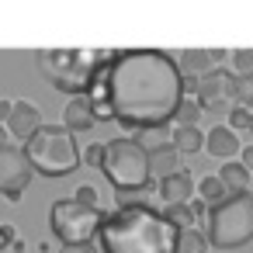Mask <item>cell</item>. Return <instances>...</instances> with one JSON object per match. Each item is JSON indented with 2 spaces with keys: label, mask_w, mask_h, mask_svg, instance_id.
Masks as SVG:
<instances>
[{
  "label": "cell",
  "mask_w": 253,
  "mask_h": 253,
  "mask_svg": "<svg viewBox=\"0 0 253 253\" xmlns=\"http://www.w3.org/2000/svg\"><path fill=\"white\" fill-rule=\"evenodd\" d=\"M205 236L215 250H239L253 239V194H236L208 211Z\"/></svg>",
  "instance_id": "8992f818"
},
{
  "label": "cell",
  "mask_w": 253,
  "mask_h": 253,
  "mask_svg": "<svg viewBox=\"0 0 253 253\" xmlns=\"http://www.w3.org/2000/svg\"><path fill=\"white\" fill-rule=\"evenodd\" d=\"M205 135L208 132H201V128H180V125H173V149L180 156H194V153L205 149Z\"/></svg>",
  "instance_id": "e0dca14e"
},
{
  "label": "cell",
  "mask_w": 253,
  "mask_h": 253,
  "mask_svg": "<svg viewBox=\"0 0 253 253\" xmlns=\"http://www.w3.org/2000/svg\"><path fill=\"white\" fill-rule=\"evenodd\" d=\"M135 142H139L146 153H156V149H163V146H173V128H170V125L142 128V132H135Z\"/></svg>",
  "instance_id": "ac0fdd59"
},
{
  "label": "cell",
  "mask_w": 253,
  "mask_h": 253,
  "mask_svg": "<svg viewBox=\"0 0 253 253\" xmlns=\"http://www.w3.org/2000/svg\"><path fill=\"white\" fill-rule=\"evenodd\" d=\"M236 104L246 108V111H253V73L239 77V84H236Z\"/></svg>",
  "instance_id": "484cf974"
},
{
  "label": "cell",
  "mask_w": 253,
  "mask_h": 253,
  "mask_svg": "<svg viewBox=\"0 0 253 253\" xmlns=\"http://www.w3.org/2000/svg\"><path fill=\"white\" fill-rule=\"evenodd\" d=\"M229 59H232V73L236 77H250L253 73V49H232Z\"/></svg>",
  "instance_id": "cb8c5ba5"
},
{
  "label": "cell",
  "mask_w": 253,
  "mask_h": 253,
  "mask_svg": "<svg viewBox=\"0 0 253 253\" xmlns=\"http://www.w3.org/2000/svg\"><path fill=\"white\" fill-rule=\"evenodd\" d=\"M243 139H246V146H250V142H253V128H250V132H246V135H243Z\"/></svg>",
  "instance_id": "d6a6232c"
},
{
  "label": "cell",
  "mask_w": 253,
  "mask_h": 253,
  "mask_svg": "<svg viewBox=\"0 0 253 253\" xmlns=\"http://www.w3.org/2000/svg\"><path fill=\"white\" fill-rule=\"evenodd\" d=\"M11 253H25V239H14L11 243Z\"/></svg>",
  "instance_id": "1f68e13d"
},
{
  "label": "cell",
  "mask_w": 253,
  "mask_h": 253,
  "mask_svg": "<svg viewBox=\"0 0 253 253\" xmlns=\"http://www.w3.org/2000/svg\"><path fill=\"white\" fill-rule=\"evenodd\" d=\"M84 163H87V167H97V170H101V163H104V146H101V142L87 146V149H84Z\"/></svg>",
  "instance_id": "4316f807"
},
{
  "label": "cell",
  "mask_w": 253,
  "mask_h": 253,
  "mask_svg": "<svg viewBox=\"0 0 253 253\" xmlns=\"http://www.w3.org/2000/svg\"><path fill=\"white\" fill-rule=\"evenodd\" d=\"M115 52L108 49H39L35 66L39 73L70 97H80L94 87V80L111 66Z\"/></svg>",
  "instance_id": "3957f363"
},
{
  "label": "cell",
  "mask_w": 253,
  "mask_h": 253,
  "mask_svg": "<svg viewBox=\"0 0 253 253\" xmlns=\"http://www.w3.org/2000/svg\"><path fill=\"white\" fill-rule=\"evenodd\" d=\"M104 218H108L104 211L87 208V205H80L77 198L52 201V208H49V225H52V232L63 239V246H84V243H94V239L101 236Z\"/></svg>",
  "instance_id": "52a82bcc"
},
{
  "label": "cell",
  "mask_w": 253,
  "mask_h": 253,
  "mask_svg": "<svg viewBox=\"0 0 253 253\" xmlns=\"http://www.w3.org/2000/svg\"><path fill=\"white\" fill-rule=\"evenodd\" d=\"M63 125L77 135V132H87L90 125H97V118H94V108H90V97L87 94H80V97H70L66 101V108H63Z\"/></svg>",
  "instance_id": "5bb4252c"
},
{
  "label": "cell",
  "mask_w": 253,
  "mask_h": 253,
  "mask_svg": "<svg viewBox=\"0 0 253 253\" xmlns=\"http://www.w3.org/2000/svg\"><path fill=\"white\" fill-rule=\"evenodd\" d=\"M211 243L201 229H184L180 232V243H177V253H205Z\"/></svg>",
  "instance_id": "44dd1931"
},
{
  "label": "cell",
  "mask_w": 253,
  "mask_h": 253,
  "mask_svg": "<svg viewBox=\"0 0 253 253\" xmlns=\"http://www.w3.org/2000/svg\"><path fill=\"white\" fill-rule=\"evenodd\" d=\"M73 194H77V201H80V205H87V208H97V211H104V201H101V191H97L94 184H80V187H77Z\"/></svg>",
  "instance_id": "d4e9b609"
},
{
  "label": "cell",
  "mask_w": 253,
  "mask_h": 253,
  "mask_svg": "<svg viewBox=\"0 0 253 253\" xmlns=\"http://www.w3.org/2000/svg\"><path fill=\"white\" fill-rule=\"evenodd\" d=\"M239 163H243V167L253 173V142H250V146H243V153H239Z\"/></svg>",
  "instance_id": "4dcf8cb0"
},
{
  "label": "cell",
  "mask_w": 253,
  "mask_h": 253,
  "mask_svg": "<svg viewBox=\"0 0 253 253\" xmlns=\"http://www.w3.org/2000/svg\"><path fill=\"white\" fill-rule=\"evenodd\" d=\"M177 243L180 229L149 205L111 211L97 236L101 253H177Z\"/></svg>",
  "instance_id": "7a4b0ae2"
},
{
  "label": "cell",
  "mask_w": 253,
  "mask_h": 253,
  "mask_svg": "<svg viewBox=\"0 0 253 253\" xmlns=\"http://www.w3.org/2000/svg\"><path fill=\"white\" fill-rule=\"evenodd\" d=\"M236 84H239V77L218 66V70H211L208 77L198 80V94L194 97L201 104H215V101H232L236 104Z\"/></svg>",
  "instance_id": "30bf717a"
},
{
  "label": "cell",
  "mask_w": 253,
  "mask_h": 253,
  "mask_svg": "<svg viewBox=\"0 0 253 253\" xmlns=\"http://www.w3.org/2000/svg\"><path fill=\"white\" fill-rule=\"evenodd\" d=\"M149 167H153V180H156V184L184 170V167H180V153H177L173 146H163V149L149 153Z\"/></svg>",
  "instance_id": "2e32d148"
},
{
  "label": "cell",
  "mask_w": 253,
  "mask_h": 253,
  "mask_svg": "<svg viewBox=\"0 0 253 253\" xmlns=\"http://www.w3.org/2000/svg\"><path fill=\"white\" fill-rule=\"evenodd\" d=\"M201 115H205V104H201L198 97H184L180 108H177V115H173V122H177L180 128H198Z\"/></svg>",
  "instance_id": "ffe728a7"
},
{
  "label": "cell",
  "mask_w": 253,
  "mask_h": 253,
  "mask_svg": "<svg viewBox=\"0 0 253 253\" xmlns=\"http://www.w3.org/2000/svg\"><path fill=\"white\" fill-rule=\"evenodd\" d=\"M42 125H45V122H42V108H39L35 101H14V111H11V118H7V135H11V139L28 142Z\"/></svg>",
  "instance_id": "8fae6325"
},
{
  "label": "cell",
  "mask_w": 253,
  "mask_h": 253,
  "mask_svg": "<svg viewBox=\"0 0 253 253\" xmlns=\"http://www.w3.org/2000/svg\"><path fill=\"white\" fill-rule=\"evenodd\" d=\"M205 153L211 156V160H222V163H232V156H239L243 153V139L222 122V125H215L208 135H205Z\"/></svg>",
  "instance_id": "7c38bea8"
},
{
  "label": "cell",
  "mask_w": 253,
  "mask_h": 253,
  "mask_svg": "<svg viewBox=\"0 0 253 253\" xmlns=\"http://www.w3.org/2000/svg\"><path fill=\"white\" fill-rule=\"evenodd\" d=\"M191 211H194V218H205V222H208V211H211V208H208L201 198H194V201H191Z\"/></svg>",
  "instance_id": "f1b7e54d"
},
{
  "label": "cell",
  "mask_w": 253,
  "mask_h": 253,
  "mask_svg": "<svg viewBox=\"0 0 253 253\" xmlns=\"http://www.w3.org/2000/svg\"><path fill=\"white\" fill-rule=\"evenodd\" d=\"M18 239V232H14V225L11 222H0V250H11V243Z\"/></svg>",
  "instance_id": "83f0119b"
},
{
  "label": "cell",
  "mask_w": 253,
  "mask_h": 253,
  "mask_svg": "<svg viewBox=\"0 0 253 253\" xmlns=\"http://www.w3.org/2000/svg\"><path fill=\"white\" fill-rule=\"evenodd\" d=\"M163 215H167L180 232H184V229H194V222H198V218H194V211H191V205H170Z\"/></svg>",
  "instance_id": "7402d4cb"
},
{
  "label": "cell",
  "mask_w": 253,
  "mask_h": 253,
  "mask_svg": "<svg viewBox=\"0 0 253 253\" xmlns=\"http://www.w3.org/2000/svg\"><path fill=\"white\" fill-rule=\"evenodd\" d=\"M218 180L225 184V191H229V198H236V194H250V184H253V173L239 163V160H232V163H225V167H218Z\"/></svg>",
  "instance_id": "9a60e30c"
},
{
  "label": "cell",
  "mask_w": 253,
  "mask_h": 253,
  "mask_svg": "<svg viewBox=\"0 0 253 253\" xmlns=\"http://www.w3.org/2000/svg\"><path fill=\"white\" fill-rule=\"evenodd\" d=\"M25 153L32 160V170L45 177H70L80 167V149L66 125H42L25 142Z\"/></svg>",
  "instance_id": "5b68a950"
},
{
  "label": "cell",
  "mask_w": 253,
  "mask_h": 253,
  "mask_svg": "<svg viewBox=\"0 0 253 253\" xmlns=\"http://www.w3.org/2000/svg\"><path fill=\"white\" fill-rule=\"evenodd\" d=\"M108 90H111L115 122L128 132L170 125L180 101L187 97L177 59L160 49L115 52L108 66Z\"/></svg>",
  "instance_id": "6da1fadb"
},
{
  "label": "cell",
  "mask_w": 253,
  "mask_h": 253,
  "mask_svg": "<svg viewBox=\"0 0 253 253\" xmlns=\"http://www.w3.org/2000/svg\"><path fill=\"white\" fill-rule=\"evenodd\" d=\"M225 125H229V128H232V132H236V135L243 139V135H246V132L253 128V111H246V108H239V104H236Z\"/></svg>",
  "instance_id": "603a6c76"
},
{
  "label": "cell",
  "mask_w": 253,
  "mask_h": 253,
  "mask_svg": "<svg viewBox=\"0 0 253 253\" xmlns=\"http://www.w3.org/2000/svg\"><path fill=\"white\" fill-rule=\"evenodd\" d=\"M59 253H101V246H94V243H84V246H63Z\"/></svg>",
  "instance_id": "f546056e"
},
{
  "label": "cell",
  "mask_w": 253,
  "mask_h": 253,
  "mask_svg": "<svg viewBox=\"0 0 253 253\" xmlns=\"http://www.w3.org/2000/svg\"><path fill=\"white\" fill-rule=\"evenodd\" d=\"M198 198H201L208 208H215V205L229 201V191H225V184L218 180V173H208V177L198 180Z\"/></svg>",
  "instance_id": "d6986e66"
},
{
  "label": "cell",
  "mask_w": 253,
  "mask_h": 253,
  "mask_svg": "<svg viewBox=\"0 0 253 253\" xmlns=\"http://www.w3.org/2000/svg\"><path fill=\"white\" fill-rule=\"evenodd\" d=\"M32 160L25 153V146L18 142H0V194L7 201H21L25 187L32 184Z\"/></svg>",
  "instance_id": "ba28073f"
},
{
  "label": "cell",
  "mask_w": 253,
  "mask_h": 253,
  "mask_svg": "<svg viewBox=\"0 0 253 253\" xmlns=\"http://www.w3.org/2000/svg\"><path fill=\"white\" fill-rule=\"evenodd\" d=\"M160 198L167 201V208L170 205H191L198 198V184H194V177L187 170H180V173L160 180Z\"/></svg>",
  "instance_id": "4fadbf2b"
},
{
  "label": "cell",
  "mask_w": 253,
  "mask_h": 253,
  "mask_svg": "<svg viewBox=\"0 0 253 253\" xmlns=\"http://www.w3.org/2000/svg\"><path fill=\"white\" fill-rule=\"evenodd\" d=\"M101 173L108 177V184L115 187V194H142V191L153 184L149 153H146L135 139H128V135L104 142Z\"/></svg>",
  "instance_id": "277c9868"
},
{
  "label": "cell",
  "mask_w": 253,
  "mask_h": 253,
  "mask_svg": "<svg viewBox=\"0 0 253 253\" xmlns=\"http://www.w3.org/2000/svg\"><path fill=\"white\" fill-rule=\"evenodd\" d=\"M225 56H229L225 49H184V52H177V66H180L184 80H201L211 70H218V63Z\"/></svg>",
  "instance_id": "9c48e42d"
}]
</instances>
